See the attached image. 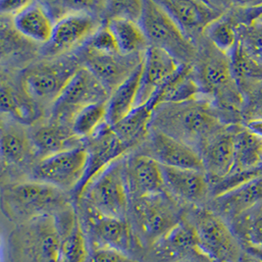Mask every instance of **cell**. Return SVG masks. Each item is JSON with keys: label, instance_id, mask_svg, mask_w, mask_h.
Returning <instances> with one entry per match:
<instances>
[{"label": "cell", "instance_id": "1", "mask_svg": "<svg viewBox=\"0 0 262 262\" xmlns=\"http://www.w3.org/2000/svg\"><path fill=\"white\" fill-rule=\"evenodd\" d=\"M150 129L187 143L200 154L213 137L225 130L214 107L203 99L157 105Z\"/></svg>", "mask_w": 262, "mask_h": 262}, {"label": "cell", "instance_id": "2", "mask_svg": "<svg viewBox=\"0 0 262 262\" xmlns=\"http://www.w3.org/2000/svg\"><path fill=\"white\" fill-rule=\"evenodd\" d=\"M75 203L73 194L34 180L3 183L0 206L15 226L46 216H56Z\"/></svg>", "mask_w": 262, "mask_h": 262}, {"label": "cell", "instance_id": "3", "mask_svg": "<svg viewBox=\"0 0 262 262\" xmlns=\"http://www.w3.org/2000/svg\"><path fill=\"white\" fill-rule=\"evenodd\" d=\"M186 207L166 191L132 200L128 219L143 252L179 225Z\"/></svg>", "mask_w": 262, "mask_h": 262}, {"label": "cell", "instance_id": "4", "mask_svg": "<svg viewBox=\"0 0 262 262\" xmlns=\"http://www.w3.org/2000/svg\"><path fill=\"white\" fill-rule=\"evenodd\" d=\"M61 233L54 216L16 225L7 245L9 262H59Z\"/></svg>", "mask_w": 262, "mask_h": 262}, {"label": "cell", "instance_id": "5", "mask_svg": "<svg viewBox=\"0 0 262 262\" xmlns=\"http://www.w3.org/2000/svg\"><path fill=\"white\" fill-rule=\"evenodd\" d=\"M184 218L194 228L202 249L212 261H239L244 252L222 216L206 206H187Z\"/></svg>", "mask_w": 262, "mask_h": 262}, {"label": "cell", "instance_id": "6", "mask_svg": "<svg viewBox=\"0 0 262 262\" xmlns=\"http://www.w3.org/2000/svg\"><path fill=\"white\" fill-rule=\"evenodd\" d=\"M76 208L90 248L118 250L142 261L143 249L129 219L100 214L83 203H76Z\"/></svg>", "mask_w": 262, "mask_h": 262}, {"label": "cell", "instance_id": "7", "mask_svg": "<svg viewBox=\"0 0 262 262\" xmlns=\"http://www.w3.org/2000/svg\"><path fill=\"white\" fill-rule=\"evenodd\" d=\"M76 203L100 214L128 219L131 199L125 177V156L98 174Z\"/></svg>", "mask_w": 262, "mask_h": 262}, {"label": "cell", "instance_id": "8", "mask_svg": "<svg viewBox=\"0 0 262 262\" xmlns=\"http://www.w3.org/2000/svg\"><path fill=\"white\" fill-rule=\"evenodd\" d=\"M80 67L75 55L49 58L25 69L21 82L38 109L48 106L49 110Z\"/></svg>", "mask_w": 262, "mask_h": 262}, {"label": "cell", "instance_id": "9", "mask_svg": "<svg viewBox=\"0 0 262 262\" xmlns=\"http://www.w3.org/2000/svg\"><path fill=\"white\" fill-rule=\"evenodd\" d=\"M140 25L150 47L160 48L182 64H190L194 47L158 1H143Z\"/></svg>", "mask_w": 262, "mask_h": 262}, {"label": "cell", "instance_id": "10", "mask_svg": "<svg viewBox=\"0 0 262 262\" xmlns=\"http://www.w3.org/2000/svg\"><path fill=\"white\" fill-rule=\"evenodd\" d=\"M1 164L7 182L28 180L38 161L30 126L8 116L1 118Z\"/></svg>", "mask_w": 262, "mask_h": 262}, {"label": "cell", "instance_id": "11", "mask_svg": "<svg viewBox=\"0 0 262 262\" xmlns=\"http://www.w3.org/2000/svg\"><path fill=\"white\" fill-rule=\"evenodd\" d=\"M109 96L104 85L81 66L49 109L48 118L71 127L72 121L81 110L94 103L107 101Z\"/></svg>", "mask_w": 262, "mask_h": 262}, {"label": "cell", "instance_id": "12", "mask_svg": "<svg viewBox=\"0 0 262 262\" xmlns=\"http://www.w3.org/2000/svg\"><path fill=\"white\" fill-rule=\"evenodd\" d=\"M88 154L84 146H78L36 162L31 176L34 180L74 193L86 171Z\"/></svg>", "mask_w": 262, "mask_h": 262}, {"label": "cell", "instance_id": "13", "mask_svg": "<svg viewBox=\"0 0 262 262\" xmlns=\"http://www.w3.org/2000/svg\"><path fill=\"white\" fill-rule=\"evenodd\" d=\"M142 262H213L203 251L194 228L185 218L143 252Z\"/></svg>", "mask_w": 262, "mask_h": 262}, {"label": "cell", "instance_id": "14", "mask_svg": "<svg viewBox=\"0 0 262 262\" xmlns=\"http://www.w3.org/2000/svg\"><path fill=\"white\" fill-rule=\"evenodd\" d=\"M101 26L97 16L89 10L81 9L65 14L55 21L52 36L43 46V55L55 58L78 49Z\"/></svg>", "mask_w": 262, "mask_h": 262}, {"label": "cell", "instance_id": "15", "mask_svg": "<svg viewBox=\"0 0 262 262\" xmlns=\"http://www.w3.org/2000/svg\"><path fill=\"white\" fill-rule=\"evenodd\" d=\"M74 55L111 94L142 64L143 55L125 56L119 52H98L80 47Z\"/></svg>", "mask_w": 262, "mask_h": 262}, {"label": "cell", "instance_id": "16", "mask_svg": "<svg viewBox=\"0 0 262 262\" xmlns=\"http://www.w3.org/2000/svg\"><path fill=\"white\" fill-rule=\"evenodd\" d=\"M83 146L88 154L86 171L82 182L73 193L75 203L98 174L120 158L130 154V150L120 141L107 123L94 136L84 140Z\"/></svg>", "mask_w": 262, "mask_h": 262}, {"label": "cell", "instance_id": "17", "mask_svg": "<svg viewBox=\"0 0 262 262\" xmlns=\"http://www.w3.org/2000/svg\"><path fill=\"white\" fill-rule=\"evenodd\" d=\"M139 148L138 152L154 158L160 165L204 172L203 158L198 150L164 133L150 129Z\"/></svg>", "mask_w": 262, "mask_h": 262}, {"label": "cell", "instance_id": "18", "mask_svg": "<svg viewBox=\"0 0 262 262\" xmlns=\"http://www.w3.org/2000/svg\"><path fill=\"white\" fill-rule=\"evenodd\" d=\"M223 56H209L203 60L194 75L203 89V94H210L218 99V103L234 106L242 101L238 85L231 69L230 60Z\"/></svg>", "mask_w": 262, "mask_h": 262}, {"label": "cell", "instance_id": "19", "mask_svg": "<svg viewBox=\"0 0 262 262\" xmlns=\"http://www.w3.org/2000/svg\"><path fill=\"white\" fill-rule=\"evenodd\" d=\"M183 65L166 51L149 46L143 54L137 106L152 99Z\"/></svg>", "mask_w": 262, "mask_h": 262}, {"label": "cell", "instance_id": "20", "mask_svg": "<svg viewBox=\"0 0 262 262\" xmlns=\"http://www.w3.org/2000/svg\"><path fill=\"white\" fill-rule=\"evenodd\" d=\"M165 191L185 206H204L211 196L205 172L161 165Z\"/></svg>", "mask_w": 262, "mask_h": 262}, {"label": "cell", "instance_id": "21", "mask_svg": "<svg viewBox=\"0 0 262 262\" xmlns=\"http://www.w3.org/2000/svg\"><path fill=\"white\" fill-rule=\"evenodd\" d=\"M125 177L131 201L165 191L161 165L138 151L125 156Z\"/></svg>", "mask_w": 262, "mask_h": 262}, {"label": "cell", "instance_id": "22", "mask_svg": "<svg viewBox=\"0 0 262 262\" xmlns=\"http://www.w3.org/2000/svg\"><path fill=\"white\" fill-rule=\"evenodd\" d=\"M30 130L38 160L83 144V141L74 135L70 126L48 118L46 121H36L30 126Z\"/></svg>", "mask_w": 262, "mask_h": 262}, {"label": "cell", "instance_id": "23", "mask_svg": "<svg viewBox=\"0 0 262 262\" xmlns=\"http://www.w3.org/2000/svg\"><path fill=\"white\" fill-rule=\"evenodd\" d=\"M201 155L210 187L226 178L235 164V132L223 130L204 145Z\"/></svg>", "mask_w": 262, "mask_h": 262}, {"label": "cell", "instance_id": "24", "mask_svg": "<svg viewBox=\"0 0 262 262\" xmlns=\"http://www.w3.org/2000/svg\"><path fill=\"white\" fill-rule=\"evenodd\" d=\"M61 233L59 262H88L90 246L83 232L76 203L54 216Z\"/></svg>", "mask_w": 262, "mask_h": 262}, {"label": "cell", "instance_id": "25", "mask_svg": "<svg viewBox=\"0 0 262 262\" xmlns=\"http://www.w3.org/2000/svg\"><path fill=\"white\" fill-rule=\"evenodd\" d=\"M10 19L14 29L30 41L42 46L49 42L55 21L46 3L28 1Z\"/></svg>", "mask_w": 262, "mask_h": 262}, {"label": "cell", "instance_id": "26", "mask_svg": "<svg viewBox=\"0 0 262 262\" xmlns=\"http://www.w3.org/2000/svg\"><path fill=\"white\" fill-rule=\"evenodd\" d=\"M158 3L189 38H191V33L202 29L205 30L208 25L218 19L212 7L202 1L162 0Z\"/></svg>", "mask_w": 262, "mask_h": 262}, {"label": "cell", "instance_id": "27", "mask_svg": "<svg viewBox=\"0 0 262 262\" xmlns=\"http://www.w3.org/2000/svg\"><path fill=\"white\" fill-rule=\"evenodd\" d=\"M0 99L2 116H8L29 126L38 121L36 117L39 109L25 91L21 78L16 83L10 77L8 80L2 77Z\"/></svg>", "mask_w": 262, "mask_h": 262}, {"label": "cell", "instance_id": "28", "mask_svg": "<svg viewBox=\"0 0 262 262\" xmlns=\"http://www.w3.org/2000/svg\"><path fill=\"white\" fill-rule=\"evenodd\" d=\"M157 106L155 97L143 105L136 106L123 119L111 126L120 141L130 150L139 147L147 138L155 107Z\"/></svg>", "mask_w": 262, "mask_h": 262}, {"label": "cell", "instance_id": "29", "mask_svg": "<svg viewBox=\"0 0 262 262\" xmlns=\"http://www.w3.org/2000/svg\"><path fill=\"white\" fill-rule=\"evenodd\" d=\"M261 201L262 176H260L213 199V208L211 209L223 218L238 217Z\"/></svg>", "mask_w": 262, "mask_h": 262}, {"label": "cell", "instance_id": "30", "mask_svg": "<svg viewBox=\"0 0 262 262\" xmlns=\"http://www.w3.org/2000/svg\"><path fill=\"white\" fill-rule=\"evenodd\" d=\"M203 89L191 65L185 64L155 96L156 104L184 103L203 99Z\"/></svg>", "mask_w": 262, "mask_h": 262}, {"label": "cell", "instance_id": "31", "mask_svg": "<svg viewBox=\"0 0 262 262\" xmlns=\"http://www.w3.org/2000/svg\"><path fill=\"white\" fill-rule=\"evenodd\" d=\"M142 65L143 62L125 82L110 94L106 102V123L109 126L117 124L137 106Z\"/></svg>", "mask_w": 262, "mask_h": 262}, {"label": "cell", "instance_id": "32", "mask_svg": "<svg viewBox=\"0 0 262 262\" xmlns=\"http://www.w3.org/2000/svg\"><path fill=\"white\" fill-rule=\"evenodd\" d=\"M105 25L114 37L118 51L122 55H143L149 48L140 22L125 18H112L107 20Z\"/></svg>", "mask_w": 262, "mask_h": 262}, {"label": "cell", "instance_id": "33", "mask_svg": "<svg viewBox=\"0 0 262 262\" xmlns=\"http://www.w3.org/2000/svg\"><path fill=\"white\" fill-rule=\"evenodd\" d=\"M261 165L262 139L247 128L235 132V164L231 173L248 171Z\"/></svg>", "mask_w": 262, "mask_h": 262}, {"label": "cell", "instance_id": "34", "mask_svg": "<svg viewBox=\"0 0 262 262\" xmlns=\"http://www.w3.org/2000/svg\"><path fill=\"white\" fill-rule=\"evenodd\" d=\"M106 102L101 101L91 104L75 116L72 121L71 129L76 137L84 141L106 124Z\"/></svg>", "mask_w": 262, "mask_h": 262}, {"label": "cell", "instance_id": "35", "mask_svg": "<svg viewBox=\"0 0 262 262\" xmlns=\"http://www.w3.org/2000/svg\"><path fill=\"white\" fill-rule=\"evenodd\" d=\"M204 31L215 48L229 58L238 42V33L234 27L227 21L217 19Z\"/></svg>", "mask_w": 262, "mask_h": 262}, {"label": "cell", "instance_id": "36", "mask_svg": "<svg viewBox=\"0 0 262 262\" xmlns=\"http://www.w3.org/2000/svg\"><path fill=\"white\" fill-rule=\"evenodd\" d=\"M238 41L250 57L262 66V22L253 23L243 30Z\"/></svg>", "mask_w": 262, "mask_h": 262}, {"label": "cell", "instance_id": "37", "mask_svg": "<svg viewBox=\"0 0 262 262\" xmlns=\"http://www.w3.org/2000/svg\"><path fill=\"white\" fill-rule=\"evenodd\" d=\"M108 20L112 18H125L140 22L143 1H108L104 3Z\"/></svg>", "mask_w": 262, "mask_h": 262}, {"label": "cell", "instance_id": "38", "mask_svg": "<svg viewBox=\"0 0 262 262\" xmlns=\"http://www.w3.org/2000/svg\"><path fill=\"white\" fill-rule=\"evenodd\" d=\"M83 47L98 52H119L115 39L108 30L106 25L101 26L93 36H90L83 43Z\"/></svg>", "mask_w": 262, "mask_h": 262}, {"label": "cell", "instance_id": "39", "mask_svg": "<svg viewBox=\"0 0 262 262\" xmlns=\"http://www.w3.org/2000/svg\"><path fill=\"white\" fill-rule=\"evenodd\" d=\"M245 83L247 86L245 99L246 111L250 115H259L260 117L258 118H262V79Z\"/></svg>", "mask_w": 262, "mask_h": 262}, {"label": "cell", "instance_id": "40", "mask_svg": "<svg viewBox=\"0 0 262 262\" xmlns=\"http://www.w3.org/2000/svg\"><path fill=\"white\" fill-rule=\"evenodd\" d=\"M88 262H142L118 250L90 248Z\"/></svg>", "mask_w": 262, "mask_h": 262}, {"label": "cell", "instance_id": "41", "mask_svg": "<svg viewBox=\"0 0 262 262\" xmlns=\"http://www.w3.org/2000/svg\"><path fill=\"white\" fill-rule=\"evenodd\" d=\"M246 237L249 246H261L262 245V213L255 215L249 223Z\"/></svg>", "mask_w": 262, "mask_h": 262}, {"label": "cell", "instance_id": "42", "mask_svg": "<svg viewBox=\"0 0 262 262\" xmlns=\"http://www.w3.org/2000/svg\"><path fill=\"white\" fill-rule=\"evenodd\" d=\"M28 1H20V0H3L0 2V13L1 15L13 17L17 12H19Z\"/></svg>", "mask_w": 262, "mask_h": 262}, {"label": "cell", "instance_id": "43", "mask_svg": "<svg viewBox=\"0 0 262 262\" xmlns=\"http://www.w3.org/2000/svg\"><path fill=\"white\" fill-rule=\"evenodd\" d=\"M246 128L256 137L262 139V118H252L249 120L246 124Z\"/></svg>", "mask_w": 262, "mask_h": 262}, {"label": "cell", "instance_id": "44", "mask_svg": "<svg viewBox=\"0 0 262 262\" xmlns=\"http://www.w3.org/2000/svg\"><path fill=\"white\" fill-rule=\"evenodd\" d=\"M248 252H250L252 255L260 258L262 260V245L261 246H249Z\"/></svg>", "mask_w": 262, "mask_h": 262}, {"label": "cell", "instance_id": "45", "mask_svg": "<svg viewBox=\"0 0 262 262\" xmlns=\"http://www.w3.org/2000/svg\"><path fill=\"white\" fill-rule=\"evenodd\" d=\"M238 262H262V260L260 258H258V257L252 255L250 252H248V253H244L242 255V257H241Z\"/></svg>", "mask_w": 262, "mask_h": 262}]
</instances>
